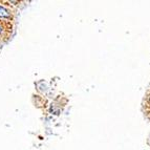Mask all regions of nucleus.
<instances>
[{
	"label": "nucleus",
	"mask_w": 150,
	"mask_h": 150,
	"mask_svg": "<svg viewBox=\"0 0 150 150\" xmlns=\"http://www.w3.org/2000/svg\"><path fill=\"white\" fill-rule=\"evenodd\" d=\"M10 13H8V11L6 10V8H4L3 6H1L0 5V17L2 18H8L10 17Z\"/></svg>",
	"instance_id": "nucleus-1"
},
{
	"label": "nucleus",
	"mask_w": 150,
	"mask_h": 150,
	"mask_svg": "<svg viewBox=\"0 0 150 150\" xmlns=\"http://www.w3.org/2000/svg\"><path fill=\"white\" fill-rule=\"evenodd\" d=\"M0 33H1V28H0Z\"/></svg>",
	"instance_id": "nucleus-2"
}]
</instances>
